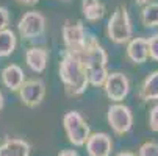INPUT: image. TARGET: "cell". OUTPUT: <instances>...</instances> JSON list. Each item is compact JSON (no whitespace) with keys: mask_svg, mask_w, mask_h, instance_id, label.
<instances>
[{"mask_svg":"<svg viewBox=\"0 0 158 156\" xmlns=\"http://www.w3.org/2000/svg\"><path fill=\"white\" fill-rule=\"evenodd\" d=\"M78 58L81 59V64L85 67L88 83L94 87L103 86L106 75H108V70H106L108 55H106L105 49L99 44V41L94 34L88 33L85 50L78 55Z\"/></svg>","mask_w":158,"mask_h":156,"instance_id":"obj_1","label":"cell"},{"mask_svg":"<svg viewBox=\"0 0 158 156\" xmlns=\"http://www.w3.org/2000/svg\"><path fill=\"white\" fill-rule=\"evenodd\" d=\"M60 80L69 97L81 95L88 89V77L81 64V59L77 55L64 50L60 61Z\"/></svg>","mask_w":158,"mask_h":156,"instance_id":"obj_2","label":"cell"},{"mask_svg":"<svg viewBox=\"0 0 158 156\" xmlns=\"http://www.w3.org/2000/svg\"><path fill=\"white\" fill-rule=\"evenodd\" d=\"M106 34L114 44H127L133 38L130 14L125 6H118L106 24Z\"/></svg>","mask_w":158,"mask_h":156,"instance_id":"obj_3","label":"cell"},{"mask_svg":"<svg viewBox=\"0 0 158 156\" xmlns=\"http://www.w3.org/2000/svg\"><path fill=\"white\" fill-rule=\"evenodd\" d=\"M63 125H64L67 139L72 145L81 147L86 144L89 134H91V130H89V125L86 123V120L81 117L80 113H77V111L66 113L63 117Z\"/></svg>","mask_w":158,"mask_h":156,"instance_id":"obj_4","label":"cell"},{"mask_svg":"<svg viewBox=\"0 0 158 156\" xmlns=\"http://www.w3.org/2000/svg\"><path fill=\"white\" fill-rule=\"evenodd\" d=\"M88 31L81 20H66L63 25V42L66 52H71L74 55H80L86 46Z\"/></svg>","mask_w":158,"mask_h":156,"instance_id":"obj_5","label":"cell"},{"mask_svg":"<svg viewBox=\"0 0 158 156\" xmlns=\"http://www.w3.org/2000/svg\"><path fill=\"white\" fill-rule=\"evenodd\" d=\"M106 120L113 131L116 134H125L133 126V114L128 106L122 103H114L108 108L106 113Z\"/></svg>","mask_w":158,"mask_h":156,"instance_id":"obj_6","label":"cell"},{"mask_svg":"<svg viewBox=\"0 0 158 156\" xmlns=\"http://www.w3.org/2000/svg\"><path fill=\"white\" fill-rule=\"evenodd\" d=\"M17 30H19V34L27 41L39 38L46 31V17L39 11H28L20 17L17 24Z\"/></svg>","mask_w":158,"mask_h":156,"instance_id":"obj_7","label":"cell"},{"mask_svg":"<svg viewBox=\"0 0 158 156\" xmlns=\"http://www.w3.org/2000/svg\"><path fill=\"white\" fill-rule=\"evenodd\" d=\"M102 87L111 102L119 103L130 92V81H128L127 75H124L122 72H113V74L106 75V80Z\"/></svg>","mask_w":158,"mask_h":156,"instance_id":"obj_8","label":"cell"},{"mask_svg":"<svg viewBox=\"0 0 158 156\" xmlns=\"http://www.w3.org/2000/svg\"><path fill=\"white\" fill-rule=\"evenodd\" d=\"M19 97L25 106L28 108H36L42 103L46 97V84L41 78H31L25 80L19 87Z\"/></svg>","mask_w":158,"mask_h":156,"instance_id":"obj_9","label":"cell"},{"mask_svg":"<svg viewBox=\"0 0 158 156\" xmlns=\"http://www.w3.org/2000/svg\"><path fill=\"white\" fill-rule=\"evenodd\" d=\"M113 141L106 133H93L86 141V151L89 156H110Z\"/></svg>","mask_w":158,"mask_h":156,"instance_id":"obj_10","label":"cell"},{"mask_svg":"<svg viewBox=\"0 0 158 156\" xmlns=\"http://www.w3.org/2000/svg\"><path fill=\"white\" fill-rule=\"evenodd\" d=\"M49 50L44 47H30L25 52V62L35 74H42L47 67Z\"/></svg>","mask_w":158,"mask_h":156,"instance_id":"obj_11","label":"cell"},{"mask_svg":"<svg viewBox=\"0 0 158 156\" xmlns=\"http://www.w3.org/2000/svg\"><path fill=\"white\" fill-rule=\"evenodd\" d=\"M127 46V58L135 64H143L149 58V44L146 38H131Z\"/></svg>","mask_w":158,"mask_h":156,"instance_id":"obj_12","label":"cell"},{"mask_svg":"<svg viewBox=\"0 0 158 156\" xmlns=\"http://www.w3.org/2000/svg\"><path fill=\"white\" fill-rule=\"evenodd\" d=\"M30 144L24 139H5L0 144V156H28Z\"/></svg>","mask_w":158,"mask_h":156,"instance_id":"obj_13","label":"cell"},{"mask_svg":"<svg viewBox=\"0 0 158 156\" xmlns=\"http://www.w3.org/2000/svg\"><path fill=\"white\" fill-rule=\"evenodd\" d=\"M2 80H3V84L10 89V91L17 92L19 87L22 86V83L25 81L24 70H22L17 64H10L2 70Z\"/></svg>","mask_w":158,"mask_h":156,"instance_id":"obj_14","label":"cell"},{"mask_svg":"<svg viewBox=\"0 0 158 156\" xmlns=\"http://www.w3.org/2000/svg\"><path fill=\"white\" fill-rule=\"evenodd\" d=\"M139 98L143 102H152L158 100V70L147 75L139 87Z\"/></svg>","mask_w":158,"mask_h":156,"instance_id":"obj_15","label":"cell"},{"mask_svg":"<svg viewBox=\"0 0 158 156\" xmlns=\"http://www.w3.org/2000/svg\"><path fill=\"white\" fill-rule=\"evenodd\" d=\"M81 13L88 22H97L105 16V5L100 0H81Z\"/></svg>","mask_w":158,"mask_h":156,"instance_id":"obj_16","label":"cell"},{"mask_svg":"<svg viewBox=\"0 0 158 156\" xmlns=\"http://www.w3.org/2000/svg\"><path fill=\"white\" fill-rule=\"evenodd\" d=\"M16 42L14 31L8 28L0 30V56H10L16 49Z\"/></svg>","mask_w":158,"mask_h":156,"instance_id":"obj_17","label":"cell"},{"mask_svg":"<svg viewBox=\"0 0 158 156\" xmlns=\"http://www.w3.org/2000/svg\"><path fill=\"white\" fill-rule=\"evenodd\" d=\"M141 20H143V25L147 28L158 27V2H152V3L143 6Z\"/></svg>","mask_w":158,"mask_h":156,"instance_id":"obj_18","label":"cell"},{"mask_svg":"<svg viewBox=\"0 0 158 156\" xmlns=\"http://www.w3.org/2000/svg\"><path fill=\"white\" fill-rule=\"evenodd\" d=\"M139 156H158V144L156 142H144L139 147Z\"/></svg>","mask_w":158,"mask_h":156,"instance_id":"obj_19","label":"cell"},{"mask_svg":"<svg viewBox=\"0 0 158 156\" xmlns=\"http://www.w3.org/2000/svg\"><path fill=\"white\" fill-rule=\"evenodd\" d=\"M147 44H149V58H152L153 61H158V33L149 38Z\"/></svg>","mask_w":158,"mask_h":156,"instance_id":"obj_20","label":"cell"},{"mask_svg":"<svg viewBox=\"0 0 158 156\" xmlns=\"http://www.w3.org/2000/svg\"><path fill=\"white\" fill-rule=\"evenodd\" d=\"M149 126L152 131L158 133V103L152 106L150 114H149Z\"/></svg>","mask_w":158,"mask_h":156,"instance_id":"obj_21","label":"cell"},{"mask_svg":"<svg viewBox=\"0 0 158 156\" xmlns=\"http://www.w3.org/2000/svg\"><path fill=\"white\" fill-rule=\"evenodd\" d=\"M10 24V14H8V10L0 6V30H5Z\"/></svg>","mask_w":158,"mask_h":156,"instance_id":"obj_22","label":"cell"},{"mask_svg":"<svg viewBox=\"0 0 158 156\" xmlns=\"http://www.w3.org/2000/svg\"><path fill=\"white\" fill-rule=\"evenodd\" d=\"M56 156H78V153H77L75 150H71V148H64V150H61Z\"/></svg>","mask_w":158,"mask_h":156,"instance_id":"obj_23","label":"cell"},{"mask_svg":"<svg viewBox=\"0 0 158 156\" xmlns=\"http://www.w3.org/2000/svg\"><path fill=\"white\" fill-rule=\"evenodd\" d=\"M17 3H20V5H27V6H33V5H36L39 0H16Z\"/></svg>","mask_w":158,"mask_h":156,"instance_id":"obj_24","label":"cell"},{"mask_svg":"<svg viewBox=\"0 0 158 156\" xmlns=\"http://www.w3.org/2000/svg\"><path fill=\"white\" fill-rule=\"evenodd\" d=\"M136 5H139V6H146V5H149V3H152V2H155V0H133Z\"/></svg>","mask_w":158,"mask_h":156,"instance_id":"obj_25","label":"cell"},{"mask_svg":"<svg viewBox=\"0 0 158 156\" xmlns=\"http://www.w3.org/2000/svg\"><path fill=\"white\" fill-rule=\"evenodd\" d=\"M116 156H136V154L131 153V151H121V153H118Z\"/></svg>","mask_w":158,"mask_h":156,"instance_id":"obj_26","label":"cell"},{"mask_svg":"<svg viewBox=\"0 0 158 156\" xmlns=\"http://www.w3.org/2000/svg\"><path fill=\"white\" fill-rule=\"evenodd\" d=\"M2 108H3V95L0 92V111H2Z\"/></svg>","mask_w":158,"mask_h":156,"instance_id":"obj_27","label":"cell"},{"mask_svg":"<svg viewBox=\"0 0 158 156\" xmlns=\"http://www.w3.org/2000/svg\"><path fill=\"white\" fill-rule=\"evenodd\" d=\"M61 2H71V0H61Z\"/></svg>","mask_w":158,"mask_h":156,"instance_id":"obj_28","label":"cell"}]
</instances>
